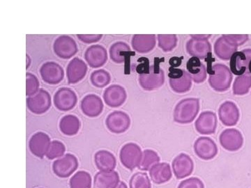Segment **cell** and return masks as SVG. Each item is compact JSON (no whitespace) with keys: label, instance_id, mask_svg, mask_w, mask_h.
<instances>
[{"label":"cell","instance_id":"obj_1","mask_svg":"<svg viewBox=\"0 0 251 188\" xmlns=\"http://www.w3.org/2000/svg\"><path fill=\"white\" fill-rule=\"evenodd\" d=\"M200 110V101L197 98H186L176 105L174 111L175 122L187 124L194 121Z\"/></svg>","mask_w":251,"mask_h":188},{"label":"cell","instance_id":"obj_2","mask_svg":"<svg viewBox=\"0 0 251 188\" xmlns=\"http://www.w3.org/2000/svg\"><path fill=\"white\" fill-rule=\"evenodd\" d=\"M212 73L209 77L211 87L217 92H226L230 87L232 75L230 70L223 64H216L211 69Z\"/></svg>","mask_w":251,"mask_h":188},{"label":"cell","instance_id":"obj_3","mask_svg":"<svg viewBox=\"0 0 251 188\" xmlns=\"http://www.w3.org/2000/svg\"><path fill=\"white\" fill-rule=\"evenodd\" d=\"M153 65L150 67L148 74L140 75L139 83L143 90L153 91L160 88L164 84L165 75L163 69L160 68L159 63L155 59Z\"/></svg>","mask_w":251,"mask_h":188},{"label":"cell","instance_id":"obj_4","mask_svg":"<svg viewBox=\"0 0 251 188\" xmlns=\"http://www.w3.org/2000/svg\"><path fill=\"white\" fill-rule=\"evenodd\" d=\"M142 157L143 153L141 148L135 143H126L120 151V158L122 164L130 170L138 167Z\"/></svg>","mask_w":251,"mask_h":188},{"label":"cell","instance_id":"obj_5","mask_svg":"<svg viewBox=\"0 0 251 188\" xmlns=\"http://www.w3.org/2000/svg\"><path fill=\"white\" fill-rule=\"evenodd\" d=\"M168 77L172 90L176 93L182 94L191 90L192 79L187 71L171 67Z\"/></svg>","mask_w":251,"mask_h":188},{"label":"cell","instance_id":"obj_6","mask_svg":"<svg viewBox=\"0 0 251 188\" xmlns=\"http://www.w3.org/2000/svg\"><path fill=\"white\" fill-rule=\"evenodd\" d=\"M193 37L188 41L187 51L190 55L198 59H204L210 53L211 47L208 41L211 35H191Z\"/></svg>","mask_w":251,"mask_h":188},{"label":"cell","instance_id":"obj_7","mask_svg":"<svg viewBox=\"0 0 251 188\" xmlns=\"http://www.w3.org/2000/svg\"><path fill=\"white\" fill-rule=\"evenodd\" d=\"M78 167V161L74 155L67 153L57 160L52 164V170L58 177L67 178L72 176Z\"/></svg>","mask_w":251,"mask_h":188},{"label":"cell","instance_id":"obj_8","mask_svg":"<svg viewBox=\"0 0 251 188\" xmlns=\"http://www.w3.org/2000/svg\"><path fill=\"white\" fill-rule=\"evenodd\" d=\"M54 53L59 58L69 59L76 54L78 48L76 42L69 36H59L53 44Z\"/></svg>","mask_w":251,"mask_h":188},{"label":"cell","instance_id":"obj_9","mask_svg":"<svg viewBox=\"0 0 251 188\" xmlns=\"http://www.w3.org/2000/svg\"><path fill=\"white\" fill-rule=\"evenodd\" d=\"M27 106L32 113L42 115L51 107V96L47 91L40 90L37 94L27 99Z\"/></svg>","mask_w":251,"mask_h":188},{"label":"cell","instance_id":"obj_10","mask_svg":"<svg viewBox=\"0 0 251 188\" xmlns=\"http://www.w3.org/2000/svg\"><path fill=\"white\" fill-rule=\"evenodd\" d=\"M40 75L46 83L50 85H58L64 79V69L57 63L46 62L41 66Z\"/></svg>","mask_w":251,"mask_h":188},{"label":"cell","instance_id":"obj_11","mask_svg":"<svg viewBox=\"0 0 251 188\" xmlns=\"http://www.w3.org/2000/svg\"><path fill=\"white\" fill-rule=\"evenodd\" d=\"M54 104L56 108L62 112H67L75 108L77 102L76 94L71 89L63 87L54 95Z\"/></svg>","mask_w":251,"mask_h":188},{"label":"cell","instance_id":"obj_12","mask_svg":"<svg viewBox=\"0 0 251 188\" xmlns=\"http://www.w3.org/2000/svg\"><path fill=\"white\" fill-rule=\"evenodd\" d=\"M105 124L110 132L116 134H120V133H125L129 128L130 117L125 112H113L107 117Z\"/></svg>","mask_w":251,"mask_h":188},{"label":"cell","instance_id":"obj_13","mask_svg":"<svg viewBox=\"0 0 251 188\" xmlns=\"http://www.w3.org/2000/svg\"><path fill=\"white\" fill-rule=\"evenodd\" d=\"M222 147L228 151H237L242 147L244 138L240 131L234 128L224 130L219 138Z\"/></svg>","mask_w":251,"mask_h":188},{"label":"cell","instance_id":"obj_14","mask_svg":"<svg viewBox=\"0 0 251 188\" xmlns=\"http://www.w3.org/2000/svg\"><path fill=\"white\" fill-rule=\"evenodd\" d=\"M172 167L175 177L177 179H182L192 174L194 163L191 157L185 153H181L175 158Z\"/></svg>","mask_w":251,"mask_h":188},{"label":"cell","instance_id":"obj_15","mask_svg":"<svg viewBox=\"0 0 251 188\" xmlns=\"http://www.w3.org/2000/svg\"><path fill=\"white\" fill-rule=\"evenodd\" d=\"M194 151L201 159L209 161L215 158L218 153V148L214 140L202 137L198 138L194 143Z\"/></svg>","mask_w":251,"mask_h":188},{"label":"cell","instance_id":"obj_16","mask_svg":"<svg viewBox=\"0 0 251 188\" xmlns=\"http://www.w3.org/2000/svg\"><path fill=\"white\" fill-rule=\"evenodd\" d=\"M50 143L49 135L43 132H39L33 135L29 140V150L34 156L43 158L47 154Z\"/></svg>","mask_w":251,"mask_h":188},{"label":"cell","instance_id":"obj_17","mask_svg":"<svg viewBox=\"0 0 251 188\" xmlns=\"http://www.w3.org/2000/svg\"><path fill=\"white\" fill-rule=\"evenodd\" d=\"M85 59L90 67L93 69L103 67L108 60L106 49L100 45L90 46L86 50Z\"/></svg>","mask_w":251,"mask_h":188},{"label":"cell","instance_id":"obj_18","mask_svg":"<svg viewBox=\"0 0 251 188\" xmlns=\"http://www.w3.org/2000/svg\"><path fill=\"white\" fill-rule=\"evenodd\" d=\"M196 129L202 135L214 134L217 127V117L214 112H204L196 121Z\"/></svg>","mask_w":251,"mask_h":188},{"label":"cell","instance_id":"obj_19","mask_svg":"<svg viewBox=\"0 0 251 188\" xmlns=\"http://www.w3.org/2000/svg\"><path fill=\"white\" fill-rule=\"evenodd\" d=\"M219 116L223 124L226 126H234L239 121L240 113L235 104L227 101L220 107Z\"/></svg>","mask_w":251,"mask_h":188},{"label":"cell","instance_id":"obj_20","mask_svg":"<svg viewBox=\"0 0 251 188\" xmlns=\"http://www.w3.org/2000/svg\"><path fill=\"white\" fill-rule=\"evenodd\" d=\"M125 88L120 85L110 86L105 90L103 99L107 105L111 108H118L123 105L126 99Z\"/></svg>","mask_w":251,"mask_h":188},{"label":"cell","instance_id":"obj_21","mask_svg":"<svg viewBox=\"0 0 251 188\" xmlns=\"http://www.w3.org/2000/svg\"><path fill=\"white\" fill-rule=\"evenodd\" d=\"M82 112L89 117H97L103 112V104L101 99L95 94L86 95L80 103Z\"/></svg>","mask_w":251,"mask_h":188},{"label":"cell","instance_id":"obj_22","mask_svg":"<svg viewBox=\"0 0 251 188\" xmlns=\"http://www.w3.org/2000/svg\"><path fill=\"white\" fill-rule=\"evenodd\" d=\"M87 71V64L82 59L74 58L69 62L67 68L68 82L75 85L85 77Z\"/></svg>","mask_w":251,"mask_h":188},{"label":"cell","instance_id":"obj_23","mask_svg":"<svg viewBox=\"0 0 251 188\" xmlns=\"http://www.w3.org/2000/svg\"><path fill=\"white\" fill-rule=\"evenodd\" d=\"M238 46L227 34L220 37L214 44V52L220 59L228 60L237 50Z\"/></svg>","mask_w":251,"mask_h":188},{"label":"cell","instance_id":"obj_24","mask_svg":"<svg viewBox=\"0 0 251 188\" xmlns=\"http://www.w3.org/2000/svg\"><path fill=\"white\" fill-rule=\"evenodd\" d=\"M120 183L117 171H99L94 177V188H116Z\"/></svg>","mask_w":251,"mask_h":188},{"label":"cell","instance_id":"obj_25","mask_svg":"<svg viewBox=\"0 0 251 188\" xmlns=\"http://www.w3.org/2000/svg\"><path fill=\"white\" fill-rule=\"evenodd\" d=\"M156 46L154 34H136L132 39V47L140 53H148Z\"/></svg>","mask_w":251,"mask_h":188},{"label":"cell","instance_id":"obj_26","mask_svg":"<svg viewBox=\"0 0 251 188\" xmlns=\"http://www.w3.org/2000/svg\"><path fill=\"white\" fill-rule=\"evenodd\" d=\"M150 176L154 184H163L168 182L172 179L173 171L169 164L159 163L150 169Z\"/></svg>","mask_w":251,"mask_h":188},{"label":"cell","instance_id":"obj_27","mask_svg":"<svg viewBox=\"0 0 251 188\" xmlns=\"http://www.w3.org/2000/svg\"><path fill=\"white\" fill-rule=\"evenodd\" d=\"M96 166L100 171H113L117 165L116 158L112 153L101 150L94 156Z\"/></svg>","mask_w":251,"mask_h":188},{"label":"cell","instance_id":"obj_28","mask_svg":"<svg viewBox=\"0 0 251 188\" xmlns=\"http://www.w3.org/2000/svg\"><path fill=\"white\" fill-rule=\"evenodd\" d=\"M188 72L196 83H202L206 78V69L197 57H191L186 64Z\"/></svg>","mask_w":251,"mask_h":188},{"label":"cell","instance_id":"obj_29","mask_svg":"<svg viewBox=\"0 0 251 188\" xmlns=\"http://www.w3.org/2000/svg\"><path fill=\"white\" fill-rule=\"evenodd\" d=\"M110 58L117 64H122L129 60L130 57L135 55V52L130 50V47L126 43L117 42L110 48Z\"/></svg>","mask_w":251,"mask_h":188},{"label":"cell","instance_id":"obj_30","mask_svg":"<svg viewBox=\"0 0 251 188\" xmlns=\"http://www.w3.org/2000/svg\"><path fill=\"white\" fill-rule=\"evenodd\" d=\"M229 67H230V71L234 75L240 76V75L247 73L248 59L244 51L236 52L235 53L232 54L230 58Z\"/></svg>","mask_w":251,"mask_h":188},{"label":"cell","instance_id":"obj_31","mask_svg":"<svg viewBox=\"0 0 251 188\" xmlns=\"http://www.w3.org/2000/svg\"><path fill=\"white\" fill-rule=\"evenodd\" d=\"M80 128V121L74 115H66L59 122V129L63 134L68 136L76 135Z\"/></svg>","mask_w":251,"mask_h":188},{"label":"cell","instance_id":"obj_32","mask_svg":"<svg viewBox=\"0 0 251 188\" xmlns=\"http://www.w3.org/2000/svg\"><path fill=\"white\" fill-rule=\"evenodd\" d=\"M160 157L156 151L151 149H146L143 153L141 162L138 169L141 171H150L153 166L160 163Z\"/></svg>","mask_w":251,"mask_h":188},{"label":"cell","instance_id":"obj_33","mask_svg":"<svg viewBox=\"0 0 251 188\" xmlns=\"http://www.w3.org/2000/svg\"><path fill=\"white\" fill-rule=\"evenodd\" d=\"M251 88V74L245 73L237 77L234 80L233 93L234 95H243L247 94Z\"/></svg>","mask_w":251,"mask_h":188},{"label":"cell","instance_id":"obj_34","mask_svg":"<svg viewBox=\"0 0 251 188\" xmlns=\"http://www.w3.org/2000/svg\"><path fill=\"white\" fill-rule=\"evenodd\" d=\"M71 188H92V177L88 172L85 171H77L69 181Z\"/></svg>","mask_w":251,"mask_h":188},{"label":"cell","instance_id":"obj_35","mask_svg":"<svg viewBox=\"0 0 251 188\" xmlns=\"http://www.w3.org/2000/svg\"><path fill=\"white\" fill-rule=\"evenodd\" d=\"M91 82L92 85L98 88L106 87L111 80L110 73L105 70H95L92 72L90 76Z\"/></svg>","mask_w":251,"mask_h":188},{"label":"cell","instance_id":"obj_36","mask_svg":"<svg viewBox=\"0 0 251 188\" xmlns=\"http://www.w3.org/2000/svg\"><path fill=\"white\" fill-rule=\"evenodd\" d=\"M130 188H151V182L148 174L137 172L133 175L129 182Z\"/></svg>","mask_w":251,"mask_h":188},{"label":"cell","instance_id":"obj_37","mask_svg":"<svg viewBox=\"0 0 251 188\" xmlns=\"http://www.w3.org/2000/svg\"><path fill=\"white\" fill-rule=\"evenodd\" d=\"M158 46L165 52H170L175 48L177 43V38L175 34H159L158 35Z\"/></svg>","mask_w":251,"mask_h":188},{"label":"cell","instance_id":"obj_38","mask_svg":"<svg viewBox=\"0 0 251 188\" xmlns=\"http://www.w3.org/2000/svg\"><path fill=\"white\" fill-rule=\"evenodd\" d=\"M66 151V147L64 143L61 141L54 140L50 143L49 151H48L46 157L49 160H54L59 157L64 156V153Z\"/></svg>","mask_w":251,"mask_h":188},{"label":"cell","instance_id":"obj_39","mask_svg":"<svg viewBox=\"0 0 251 188\" xmlns=\"http://www.w3.org/2000/svg\"><path fill=\"white\" fill-rule=\"evenodd\" d=\"M26 76H27L26 95L29 97L33 96V95H35L40 90H39L40 84H39V80H38L36 75H33L32 73L27 72L26 74Z\"/></svg>","mask_w":251,"mask_h":188},{"label":"cell","instance_id":"obj_40","mask_svg":"<svg viewBox=\"0 0 251 188\" xmlns=\"http://www.w3.org/2000/svg\"><path fill=\"white\" fill-rule=\"evenodd\" d=\"M178 188H204V185L201 179L192 177L180 183Z\"/></svg>","mask_w":251,"mask_h":188},{"label":"cell","instance_id":"obj_41","mask_svg":"<svg viewBox=\"0 0 251 188\" xmlns=\"http://www.w3.org/2000/svg\"><path fill=\"white\" fill-rule=\"evenodd\" d=\"M77 38L85 44H93L100 41L103 37L102 34H77Z\"/></svg>","mask_w":251,"mask_h":188},{"label":"cell","instance_id":"obj_42","mask_svg":"<svg viewBox=\"0 0 251 188\" xmlns=\"http://www.w3.org/2000/svg\"><path fill=\"white\" fill-rule=\"evenodd\" d=\"M138 62L140 64L137 66L136 70L139 75H143V74H148L150 72V67L149 59L147 58H140L138 59Z\"/></svg>","mask_w":251,"mask_h":188},{"label":"cell","instance_id":"obj_43","mask_svg":"<svg viewBox=\"0 0 251 188\" xmlns=\"http://www.w3.org/2000/svg\"><path fill=\"white\" fill-rule=\"evenodd\" d=\"M227 36L231 39L234 44L237 46H242L245 44L249 40V35L247 34H241V35H233V34H227Z\"/></svg>","mask_w":251,"mask_h":188},{"label":"cell","instance_id":"obj_44","mask_svg":"<svg viewBox=\"0 0 251 188\" xmlns=\"http://www.w3.org/2000/svg\"><path fill=\"white\" fill-rule=\"evenodd\" d=\"M184 59V57H173V58H171L170 59V65L171 66V67L173 68H176L179 67L180 65L181 64V61H182V59Z\"/></svg>","mask_w":251,"mask_h":188},{"label":"cell","instance_id":"obj_45","mask_svg":"<svg viewBox=\"0 0 251 188\" xmlns=\"http://www.w3.org/2000/svg\"><path fill=\"white\" fill-rule=\"evenodd\" d=\"M244 53L247 55L248 59V67L247 73L251 74V49H244Z\"/></svg>","mask_w":251,"mask_h":188},{"label":"cell","instance_id":"obj_46","mask_svg":"<svg viewBox=\"0 0 251 188\" xmlns=\"http://www.w3.org/2000/svg\"><path fill=\"white\" fill-rule=\"evenodd\" d=\"M116 188H128V187H127L126 184L125 183L120 182Z\"/></svg>","mask_w":251,"mask_h":188},{"label":"cell","instance_id":"obj_47","mask_svg":"<svg viewBox=\"0 0 251 188\" xmlns=\"http://www.w3.org/2000/svg\"></svg>","mask_w":251,"mask_h":188}]
</instances>
